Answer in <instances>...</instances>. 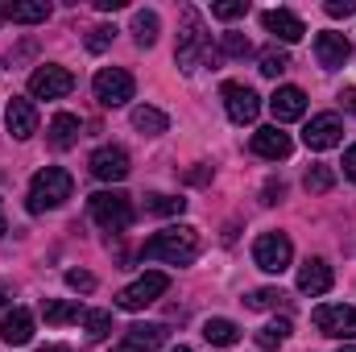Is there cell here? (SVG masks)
Segmentation results:
<instances>
[{
	"instance_id": "1",
	"label": "cell",
	"mask_w": 356,
	"mask_h": 352,
	"mask_svg": "<svg viewBox=\"0 0 356 352\" xmlns=\"http://www.w3.org/2000/svg\"><path fill=\"white\" fill-rule=\"evenodd\" d=\"M145 262H166V265H191L199 257V232L186 228V224H175V228H162L145 241L141 249Z\"/></svg>"
},
{
	"instance_id": "2",
	"label": "cell",
	"mask_w": 356,
	"mask_h": 352,
	"mask_svg": "<svg viewBox=\"0 0 356 352\" xmlns=\"http://www.w3.org/2000/svg\"><path fill=\"white\" fill-rule=\"evenodd\" d=\"M220 54L211 50V38H207V29H203V17L195 13V8H182V33H178V50H175V63L191 75V71H199V67H207V63H216Z\"/></svg>"
},
{
	"instance_id": "3",
	"label": "cell",
	"mask_w": 356,
	"mask_h": 352,
	"mask_svg": "<svg viewBox=\"0 0 356 352\" xmlns=\"http://www.w3.org/2000/svg\"><path fill=\"white\" fill-rule=\"evenodd\" d=\"M71 191H75V178L67 175L63 166H46V170H38L33 182H29V199H25V207H29L33 216L54 211V207H63V203L71 199Z\"/></svg>"
},
{
	"instance_id": "4",
	"label": "cell",
	"mask_w": 356,
	"mask_h": 352,
	"mask_svg": "<svg viewBox=\"0 0 356 352\" xmlns=\"http://www.w3.org/2000/svg\"><path fill=\"white\" fill-rule=\"evenodd\" d=\"M91 207V220L104 228V232H124L133 224V203L124 191H95L88 199Z\"/></svg>"
},
{
	"instance_id": "5",
	"label": "cell",
	"mask_w": 356,
	"mask_h": 352,
	"mask_svg": "<svg viewBox=\"0 0 356 352\" xmlns=\"http://www.w3.org/2000/svg\"><path fill=\"white\" fill-rule=\"evenodd\" d=\"M166 290H170V278L158 273V269H149V273H141L133 286H124V290L116 294V307H120V311H145V307L158 303Z\"/></svg>"
},
{
	"instance_id": "6",
	"label": "cell",
	"mask_w": 356,
	"mask_h": 352,
	"mask_svg": "<svg viewBox=\"0 0 356 352\" xmlns=\"http://www.w3.org/2000/svg\"><path fill=\"white\" fill-rule=\"evenodd\" d=\"M91 91H95V99H99L104 108H120V104L133 99L137 83H133V75H129L124 67H104V71H95Z\"/></svg>"
},
{
	"instance_id": "7",
	"label": "cell",
	"mask_w": 356,
	"mask_h": 352,
	"mask_svg": "<svg viewBox=\"0 0 356 352\" xmlns=\"http://www.w3.org/2000/svg\"><path fill=\"white\" fill-rule=\"evenodd\" d=\"M290 257H294V245H290L286 232H261L253 241V262H257V269H266V273L290 269Z\"/></svg>"
},
{
	"instance_id": "8",
	"label": "cell",
	"mask_w": 356,
	"mask_h": 352,
	"mask_svg": "<svg viewBox=\"0 0 356 352\" xmlns=\"http://www.w3.org/2000/svg\"><path fill=\"white\" fill-rule=\"evenodd\" d=\"M315 328L332 340H356V307L344 303H327V307H315Z\"/></svg>"
},
{
	"instance_id": "9",
	"label": "cell",
	"mask_w": 356,
	"mask_h": 352,
	"mask_svg": "<svg viewBox=\"0 0 356 352\" xmlns=\"http://www.w3.org/2000/svg\"><path fill=\"white\" fill-rule=\"evenodd\" d=\"M71 88H75V75L67 67H54V63H46L29 75V95L33 99H63V95H71Z\"/></svg>"
},
{
	"instance_id": "10",
	"label": "cell",
	"mask_w": 356,
	"mask_h": 352,
	"mask_svg": "<svg viewBox=\"0 0 356 352\" xmlns=\"http://www.w3.org/2000/svg\"><path fill=\"white\" fill-rule=\"evenodd\" d=\"M220 95H224V108H228V116H232L236 125H253V120L261 116V95L253 88H245V83H224Z\"/></svg>"
},
{
	"instance_id": "11",
	"label": "cell",
	"mask_w": 356,
	"mask_h": 352,
	"mask_svg": "<svg viewBox=\"0 0 356 352\" xmlns=\"http://www.w3.org/2000/svg\"><path fill=\"white\" fill-rule=\"evenodd\" d=\"M340 137H344V125H340V116L336 112H319V116H311V125L302 129V145L307 150H332V145H340Z\"/></svg>"
},
{
	"instance_id": "12",
	"label": "cell",
	"mask_w": 356,
	"mask_h": 352,
	"mask_svg": "<svg viewBox=\"0 0 356 352\" xmlns=\"http://www.w3.org/2000/svg\"><path fill=\"white\" fill-rule=\"evenodd\" d=\"M91 175L99 178V182H120V178H129V154H124L120 145L95 150V154H91Z\"/></svg>"
},
{
	"instance_id": "13",
	"label": "cell",
	"mask_w": 356,
	"mask_h": 352,
	"mask_svg": "<svg viewBox=\"0 0 356 352\" xmlns=\"http://www.w3.org/2000/svg\"><path fill=\"white\" fill-rule=\"evenodd\" d=\"M4 125H8V133H13L17 141H29V137L38 133V108H33V99L13 95V99H8V112H4Z\"/></svg>"
},
{
	"instance_id": "14",
	"label": "cell",
	"mask_w": 356,
	"mask_h": 352,
	"mask_svg": "<svg viewBox=\"0 0 356 352\" xmlns=\"http://www.w3.org/2000/svg\"><path fill=\"white\" fill-rule=\"evenodd\" d=\"M348 54H353V46H348V38L344 33H315V58H319V67L323 71H336V67H344L348 63Z\"/></svg>"
},
{
	"instance_id": "15",
	"label": "cell",
	"mask_w": 356,
	"mask_h": 352,
	"mask_svg": "<svg viewBox=\"0 0 356 352\" xmlns=\"http://www.w3.org/2000/svg\"><path fill=\"white\" fill-rule=\"evenodd\" d=\"M269 112H273L277 125L302 120V116H307V91L302 88H277L273 95H269Z\"/></svg>"
},
{
	"instance_id": "16",
	"label": "cell",
	"mask_w": 356,
	"mask_h": 352,
	"mask_svg": "<svg viewBox=\"0 0 356 352\" xmlns=\"http://www.w3.org/2000/svg\"><path fill=\"white\" fill-rule=\"evenodd\" d=\"M290 150H294V141H290V133H282L277 125H266V129L253 133V154H257V158L282 162V158H290Z\"/></svg>"
},
{
	"instance_id": "17",
	"label": "cell",
	"mask_w": 356,
	"mask_h": 352,
	"mask_svg": "<svg viewBox=\"0 0 356 352\" xmlns=\"http://www.w3.org/2000/svg\"><path fill=\"white\" fill-rule=\"evenodd\" d=\"M261 25H266L277 42H286V46L290 42H302V33H307L302 17H294L290 8H269V13H261Z\"/></svg>"
},
{
	"instance_id": "18",
	"label": "cell",
	"mask_w": 356,
	"mask_h": 352,
	"mask_svg": "<svg viewBox=\"0 0 356 352\" xmlns=\"http://www.w3.org/2000/svg\"><path fill=\"white\" fill-rule=\"evenodd\" d=\"M298 290L311 294V298L327 294V290H332V265L323 262V257H311V262L298 269Z\"/></svg>"
},
{
	"instance_id": "19",
	"label": "cell",
	"mask_w": 356,
	"mask_h": 352,
	"mask_svg": "<svg viewBox=\"0 0 356 352\" xmlns=\"http://www.w3.org/2000/svg\"><path fill=\"white\" fill-rule=\"evenodd\" d=\"M0 340L4 344H29L33 340V315L25 307H13L4 319H0Z\"/></svg>"
},
{
	"instance_id": "20",
	"label": "cell",
	"mask_w": 356,
	"mask_h": 352,
	"mask_svg": "<svg viewBox=\"0 0 356 352\" xmlns=\"http://www.w3.org/2000/svg\"><path fill=\"white\" fill-rule=\"evenodd\" d=\"M0 17H8L13 25H38V21L50 17V4L46 0H8L0 8Z\"/></svg>"
},
{
	"instance_id": "21",
	"label": "cell",
	"mask_w": 356,
	"mask_h": 352,
	"mask_svg": "<svg viewBox=\"0 0 356 352\" xmlns=\"http://www.w3.org/2000/svg\"><path fill=\"white\" fill-rule=\"evenodd\" d=\"M124 340L141 352H158L166 344V328L162 323H133V328H124Z\"/></svg>"
},
{
	"instance_id": "22",
	"label": "cell",
	"mask_w": 356,
	"mask_h": 352,
	"mask_svg": "<svg viewBox=\"0 0 356 352\" xmlns=\"http://www.w3.org/2000/svg\"><path fill=\"white\" fill-rule=\"evenodd\" d=\"M133 129L145 133V137H158V133L170 129V116L158 112V108H149V104H137V108H133Z\"/></svg>"
},
{
	"instance_id": "23",
	"label": "cell",
	"mask_w": 356,
	"mask_h": 352,
	"mask_svg": "<svg viewBox=\"0 0 356 352\" xmlns=\"http://www.w3.org/2000/svg\"><path fill=\"white\" fill-rule=\"evenodd\" d=\"M75 141H79V116L58 112V116L50 120V145H54V150H71Z\"/></svg>"
},
{
	"instance_id": "24",
	"label": "cell",
	"mask_w": 356,
	"mask_h": 352,
	"mask_svg": "<svg viewBox=\"0 0 356 352\" xmlns=\"http://www.w3.org/2000/svg\"><path fill=\"white\" fill-rule=\"evenodd\" d=\"M42 319L54 323V328L75 323V319H79V303H75V298H46V303H42Z\"/></svg>"
},
{
	"instance_id": "25",
	"label": "cell",
	"mask_w": 356,
	"mask_h": 352,
	"mask_svg": "<svg viewBox=\"0 0 356 352\" xmlns=\"http://www.w3.org/2000/svg\"><path fill=\"white\" fill-rule=\"evenodd\" d=\"M203 340L216 344V349H232V344L241 340V328H236L232 319H207V323H203Z\"/></svg>"
},
{
	"instance_id": "26",
	"label": "cell",
	"mask_w": 356,
	"mask_h": 352,
	"mask_svg": "<svg viewBox=\"0 0 356 352\" xmlns=\"http://www.w3.org/2000/svg\"><path fill=\"white\" fill-rule=\"evenodd\" d=\"M133 38H137L141 50L158 42V13H154V8H137V13H133Z\"/></svg>"
},
{
	"instance_id": "27",
	"label": "cell",
	"mask_w": 356,
	"mask_h": 352,
	"mask_svg": "<svg viewBox=\"0 0 356 352\" xmlns=\"http://www.w3.org/2000/svg\"><path fill=\"white\" fill-rule=\"evenodd\" d=\"M257 63H261V67H257V71H261V75H266V79H277V75H282V71H290V54H286V50H282V46H266V50H261V54H257Z\"/></svg>"
},
{
	"instance_id": "28",
	"label": "cell",
	"mask_w": 356,
	"mask_h": 352,
	"mask_svg": "<svg viewBox=\"0 0 356 352\" xmlns=\"http://www.w3.org/2000/svg\"><path fill=\"white\" fill-rule=\"evenodd\" d=\"M286 336H290V319H273V323H266V328L257 332V349L273 352L277 344H286Z\"/></svg>"
},
{
	"instance_id": "29",
	"label": "cell",
	"mask_w": 356,
	"mask_h": 352,
	"mask_svg": "<svg viewBox=\"0 0 356 352\" xmlns=\"http://www.w3.org/2000/svg\"><path fill=\"white\" fill-rule=\"evenodd\" d=\"M302 186H307L311 195H327V191L336 186V170H332V166H311L307 178H302Z\"/></svg>"
},
{
	"instance_id": "30",
	"label": "cell",
	"mask_w": 356,
	"mask_h": 352,
	"mask_svg": "<svg viewBox=\"0 0 356 352\" xmlns=\"http://www.w3.org/2000/svg\"><path fill=\"white\" fill-rule=\"evenodd\" d=\"M182 207H186V199H175V195H149L145 199V211H154V216H182Z\"/></svg>"
},
{
	"instance_id": "31",
	"label": "cell",
	"mask_w": 356,
	"mask_h": 352,
	"mask_svg": "<svg viewBox=\"0 0 356 352\" xmlns=\"http://www.w3.org/2000/svg\"><path fill=\"white\" fill-rule=\"evenodd\" d=\"M282 303H286V294H282L277 286H261V290L249 294V307H253V311H273V307H282Z\"/></svg>"
},
{
	"instance_id": "32",
	"label": "cell",
	"mask_w": 356,
	"mask_h": 352,
	"mask_svg": "<svg viewBox=\"0 0 356 352\" xmlns=\"http://www.w3.org/2000/svg\"><path fill=\"white\" fill-rule=\"evenodd\" d=\"M83 323H88L91 340H108V336H112V311H88Z\"/></svg>"
},
{
	"instance_id": "33",
	"label": "cell",
	"mask_w": 356,
	"mask_h": 352,
	"mask_svg": "<svg viewBox=\"0 0 356 352\" xmlns=\"http://www.w3.org/2000/svg\"><path fill=\"white\" fill-rule=\"evenodd\" d=\"M112 38H116V25H95V29H88V50L91 54H104L108 46H112Z\"/></svg>"
},
{
	"instance_id": "34",
	"label": "cell",
	"mask_w": 356,
	"mask_h": 352,
	"mask_svg": "<svg viewBox=\"0 0 356 352\" xmlns=\"http://www.w3.org/2000/svg\"><path fill=\"white\" fill-rule=\"evenodd\" d=\"M245 13H249V0H220V4H211V17L216 21H236Z\"/></svg>"
},
{
	"instance_id": "35",
	"label": "cell",
	"mask_w": 356,
	"mask_h": 352,
	"mask_svg": "<svg viewBox=\"0 0 356 352\" xmlns=\"http://www.w3.org/2000/svg\"><path fill=\"white\" fill-rule=\"evenodd\" d=\"M224 54H228V58H249L253 46H249L245 33H224Z\"/></svg>"
},
{
	"instance_id": "36",
	"label": "cell",
	"mask_w": 356,
	"mask_h": 352,
	"mask_svg": "<svg viewBox=\"0 0 356 352\" xmlns=\"http://www.w3.org/2000/svg\"><path fill=\"white\" fill-rule=\"evenodd\" d=\"M67 286L79 290V294H91L95 290V278H91L88 269H67Z\"/></svg>"
},
{
	"instance_id": "37",
	"label": "cell",
	"mask_w": 356,
	"mask_h": 352,
	"mask_svg": "<svg viewBox=\"0 0 356 352\" xmlns=\"http://www.w3.org/2000/svg\"><path fill=\"white\" fill-rule=\"evenodd\" d=\"M323 13L340 21V17H353V13H356V4H353V0H327V4H323Z\"/></svg>"
},
{
	"instance_id": "38",
	"label": "cell",
	"mask_w": 356,
	"mask_h": 352,
	"mask_svg": "<svg viewBox=\"0 0 356 352\" xmlns=\"http://www.w3.org/2000/svg\"><path fill=\"white\" fill-rule=\"evenodd\" d=\"M344 178H353V182H356V145L344 150Z\"/></svg>"
},
{
	"instance_id": "39",
	"label": "cell",
	"mask_w": 356,
	"mask_h": 352,
	"mask_svg": "<svg viewBox=\"0 0 356 352\" xmlns=\"http://www.w3.org/2000/svg\"><path fill=\"white\" fill-rule=\"evenodd\" d=\"M282 195H286V186H282V182H266V203H277Z\"/></svg>"
},
{
	"instance_id": "40",
	"label": "cell",
	"mask_w": 356,
	"mask_h": 352,
	"mask_svg": "<svg viewBox=\"0 0 356 352\" xmlns=\"http://www.w3.org/2000/svg\"><path fill=\"white\" fill-rule=\"evenodd\" d=\"M95 8L99 13H116V8H124V0H95Z\"/></svg>"
},
{
	"instance_id": "41",
	"label": "cell",
	"mask_w": 356,
	"mask_h": 352,
	"mask_svg": "<svg viewBox=\"0 0 356 352\" xmlns=\"http://www.w3.org/2000/svg\"><path fill=\"white\" fill-rule=\"evenodd\" d=\"M340 99H344V108H348V112H356V88H344V91H340Z\"/></svg>"
},
{
	"instance_id": "42",
	"label": "cell",
	"mask_w": 356,
	"mask_h": 352,
	"mask_svg": "<svg viewBox=\"0 0 356 352\" xmlns=\"http://www.w3.org/2000/svg\"><path fill=\"white\" fill-rule=\"evenodd\" d=\"M8 294H13V286H8V282H0V307L8 303Z\"/></svg>"
},
{
	"instance_id": "43",
	"label": "cell",
	"mask_w": 356,
	"mask_h": 352,
	"mask_svg": "<svg viewBox=\"0 0 356 352\" xmlns=\"http://www.w3.org/2000/svg\"><path fill=\"white\" fill-rule=\"evenodd\" d=\"M112 352H141V349H133L129 340H120V344H116V349H112Z\"/></svg>"
},
{
	"instance_id": "44",
	"label": "cell",
	"mask_w": 356,
	"mask_h": 352,
	"mask_svg": "<svg viewBox=\"0 0 356 352\" xmlns=\"http://www.w3.org/2000/svg\"><path fill=\"white\" fill-rule=\"evenodd\" d=\"M42 352H71L67 344H42Z\"/></svg>"
},
{
	"instance_id": "45",
	"label": "cell",
	"mask_w": 356,
	"mask_h": 352,
	"mask_svg": "<svg viewBox=\"0 0 356 352\" xmlns=\"http://www.w3.org/2000/svg\"><path fill=\"white\" fill-rule=\"evenodd\" d=\"M4 232H8V224H4V207H0V237H4Z\"/></svg>"
},
{
	"instance_id": "46",
	"label": "cell",
	"mask_w": 356,
	"mask_h": 352,
	"mask_svg": "<svg viewBox=\"0 0 356 352\" xmlns=\"http://www.w3.org/2000/svg\"><path fill=\"white\" fill-rule=\"evenodd\" d=\"M340 352H356V344H344V349H340Z\"/></svg>"
},
{
	"instance_id": "47",
	"label": "cell",
	"mask_w": 356,
	"mask_h": 352,
	"mask_svg": "<svg viewBox=\"0 0 356 352\" xmlns=\"http://www.w3.org/2000/svg\"><path fill=\"white\" fill-rule=\"evenodd\" d=\"M175 352H195V349H182V344H178V349H175Z\"/></svg>"
}]
</instances>
